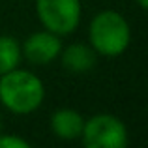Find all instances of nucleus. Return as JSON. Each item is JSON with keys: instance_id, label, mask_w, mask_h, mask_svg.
<instances>
[{"instance_id": "f257e3e1", "label": "nucleus", "mask_w": 148, "mask_h": 148, "mask_svg": "<svg viewBox=\"0 0 148 148\" xmlns=\"http://www.w3.org/2000/svg\"><path fill=\"white\" fill-rule=\"evenodd\" d=\"M45 99V84L36 73L11 69L0 75V103L13 114H30Z\"/></svg>"}, {"instance_id": "f03ea898", "label": "nucleus", "mask_w": 148, "mask_h": 148, "mask_svg": "<svg viewBox=\"0 0 148 148\" xmlns=\"http://www.w3.org/2000/svg\"><path fill=\"white\" fill-rule=\"evenodd\" d=\"M88 41L90 47L101 56H120L131 43L130 23L118 11L103 10L92 17L88 26Z\"/></svg>"}, {"instance_id": "7ed1b4c3", "label": "nucleus", "mask_w": 148, "mask_h": 148, "mask_svg": "<svg viewBox=\"0 0 148 148\" xmlns=\"http://www.w3.org/2000/svg\"><path fill=\"white\" fill-rule=\"evenodd\" d=\"M79 139L86 148H126L130 141L126 124L111 112H98L84 120Z\"/></svg>"}, {"instance_id": "20e7f679", "label": "nucleus", "mask_w": 148, "mask_h": 148, "mask_svg": "<svg viewBox=\"0 0 148 148\" xmlns=\"http://www.w3.org/2000/svg\"><path fill=\"white\" fill-rule=\"evenodd\" d=\"M36 15L43 28L58 36L75 32L81 23V0H36Z\"/></svg>"}, {"instance_id": "39448f33", "label": "nucleus", "mask_w": 148, "mask_h": 148, "mask_svg": "<svg viewBox=\"0 0 148 148\" xmlns=\"http://www.w3.org/2000/svg\"><path fill=\"white\" fill-rule=\"evenodd\" d=\"M60 51H62L60 36L47 28L30 34L21 45L23 56L30 64H36V66H45L54 62L60 56Z\"/></svg>"}, {"instance_id": "423d86ee", "label": "nucleus", "mask_w": 148, "mask_h": 148, "mask_svg": "<svg viewBox=\"0 0 148 148\" xmlns=\"http://www.w3.org/2000/svg\"><path fill=\"white\" fill-rule=\"evenodd\" d=\"M60 62L62 68L66 71L73 73V75H81V73H88L96 66L98 60V53L90 47V45L83 43V41H75V43L62 47L60 51Z\"/></svg>"}, {"instance_id": "0eeeda50", "label": "nucleus", "mask_w": 148, "mask_h": 148, "mask_svg": "<svg viewBox=\"0 0 148 148\" xmlns=\"http://www.w3.org/2000/svg\"><path fill=\"white\" fill-rule=\"evenodd\" d=\"M51 131L62 141H75L84 127V116L73 109H58L51 114Z\"/></svg>"}, {"instance_id": "6e6552de", "label": "nucleus", "mask_w": 148, "mask_h": 148, "mask_svg": "<svg viewBox=\"0 0 148 148\" xmlns=\"http://www.w3.org/2000/svg\"><path fill=\"white\" fill-rule=\"evenodd\" d=\"M21 60V43L13 36H0V75L19 68Z\"/></svg>"}, {"instance_id": "1a4fd4ad", "label": "nucleus", "mask_w": 148, "mask_h": 148, "mask_svg": "<svg viewBox=\"0 0 148 148\" xmlns=\"http://www.w3.org/2000/svg\"><path fill=\"white\" fill-rule=\"evenodd\" d=\"M0 148H30V143L19 135L0 133Z\"/></svg>"}, {"instance_id": "9d476101", "label": "nucleus", "mask_w": 148, "mask_h": 148, "mask_svg": "<svg viewBox=\"0 0 148 148\" xmlns=\"http://www.w3.org/2000/svg\"><path fill=\"white\" fill-rule=\"evenodd\" d=\"M135 2L139 4V8H141V10H146V8H148V0H135Z\"/></svg>"}, {"instance_id": "9b49d317", "label": "nucleus", "mask_w": 148, "mask_h": 148, "mask_svg": "<svg viewBox=\"0 0 148 148\" xmlns=\"http://www.w3.org/2000/svg\"><path fill=\"white\" fill-rule=\"evenodd\" d=\"M0 133H2V114H0Z\"/></svg>"}]
</instances>
